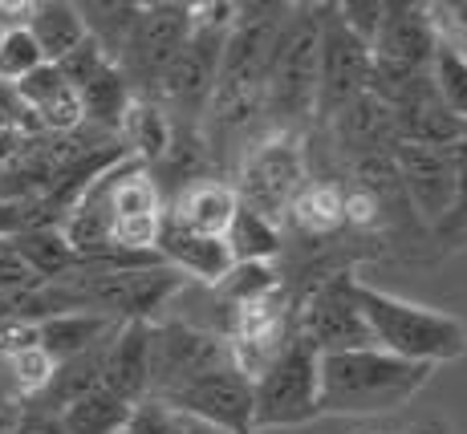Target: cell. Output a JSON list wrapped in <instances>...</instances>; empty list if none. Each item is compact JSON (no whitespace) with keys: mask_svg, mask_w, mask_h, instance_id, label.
<instances>
[{"mask_svg":"<svg viewBox=\"0 0 467 434\" xmlns=\"http://www.w3.org/2000/svg\"><path fill=\"white\" fill-rule=\"evenodd\" d=\"M305 183H309V162H305L301 134L268 130L240 155L232 191H236L240 207H248V212L265 215L273 223H285V215H289L293 199Z\"/></svg>","mask_w":467,"mask_h":434,"instance_id":"obj_5","label":"cell"},{"mask_svg":"<svg viewBox=\"0 0 467 434\" xmlns=\"http://www.w3.org/2000/svg\"><path fill=\"white\" fill-rule=\"evenodd\" d=\"M150 386V321H127L114 329L102 357V390L139 406Z\"/></svg>","mask_w":467,"mask_h":434,"instance_id":"obj_17","label":"cell"},{"mask_svg":"<svg viewBox=\"0 0 467 434\" xmlns=\"http://www.w3.org/2000/svg\"><path fill=\"white\" fill-rule=\"evenodd\" d=\"M374 57L370 45L358 41L337 21L334 5H321V57H317V119L329 122L349 98L370 89Z\"/></svg>","mask_w":467,"mask_h":434,"instance_id":"obj_11","label":"cell"},{"mask_svg":"<svg viewBox=\"0 0 467 434\" xmlns=\"http://www.w3.org/2000/svg\"><path fill=\"white\" fill-rule=\"evenodd\" d=\"M8 434H66V427H61V418L53 410H41V406L29 402L13 418V430H8Z\"/></svg>","mask_w":467,"mask_h":434,"instance_id":"obj_37","label":"cell"},{"mask_svg":"<svg viewBox=\"0 0 467 434\" xmlns=\"http://www.w3.org/2000/svg\"><path fill=\"white\" fill-rule=\"evenodd\" d=\"M25 33L37 41L45 66H57L66 53H74L78 45L89 37L82 13H78V5H66V0H41V5H29Z\"/></svg>","mask_w":467,"mask_h":434,"instance_id":"obj_23","label":"cell"},{"mask_svg":"<svg viewBox=\"0 0 467 434\" xmlns=\"http://www.w3.org/2000/svg\"><path fill=\"white\" fill-rule=\"evenodd\" d=\"M317 57H321V5H293V16L273 53L265 78L268 130L301 134L317 119Z\"/></svg>","mask_w":467,"mask_h":434,"instance_id":"obj_3","label":"cell"},{"mask_svg":"<svg viewBox=\"0 0 467 434\" xmlns=\"http://www.w3.org/2000/svg\"><path fill=\"white\" fill-rule=\"evenodd\" d=\"M317 349L293 333L285 349L253 377V422L260 430L305 427L317 418Z\"/></svg>","mask_w":467,"mask_h":434,"instance_id":"obj_6","label":"cell"},{"mask_svg":"<svg viewBox=\"0 0 467 434\" xmlns=\"http://www.w3.org/2000/svg\"><path fill=\"white\" fill-rule=\"evenodd\" d=\"M41 66H45V57H41L37 41H33L25 29H8L5 41H0V81H5V86H16V81H25Z\"/></svg>","mask_w":467,"mask_h":434,"instance_id":"obj_30","label":"cell"},{"mask_svg":"<svg viewBox=\"0 0 467 434\" xmlns=\"http://www.w3.org/2000/svg\"><path fill=\"white\" fill-rule=\"evenodd\" d=\"M155 256L163 260L171 273H179L183 280H200V284H208V288H215L232 268H236L228 243L220 236L187 232V228H179L175 220H163V228H159Z\"/></svg>","mask_w":467,"mask_h":434,"instance_id":"obj_16","label":"cell"},{"mask_svg":"<svg viewBox=\"0 0 467 434\" xmlns=\"http://www.w3.org/2000/svg\"><path fill=\"white\" fill-rule=\"evenodd\" d=\"M326 126L334 134V147L346 155V162L394 150V110L374 89H362L358 98H349Z\"/></svg>","mask_w":467,"mask_h":434,"instance_id":"obj_15","label":"cell"},{"mask_svg":"<svg viewBox=\"0 0 467 434\" xmlns=\"http://www.w3.org/2000/svg\"><path fill=\"white\" fill-rule=\"evenodd\" d=\"M334 13H337V21L346 25L358 41L370 45L374 33H379V25H382L386 0H346V5H334Z\"/></svg>","mask_w":467,"mask_h":434,"instance_id":"obj_34","label":"cell"},{"mask_svg":"<svg viewBox=\"0 0 467 434\" xmlns=\"http://www.w3.org/2000/svg\"><path fill=\"white\" fill-rule=\"evenodd\" d=\"M293 333L317 354H341V349H370V329L358 309V276L334 273L321 276L293 309Z\"/></svg>","mask_w":467,"mask_h":434,"instance_id":"obj_9","label":"cell"},{"mask_svg":"<svg viewBox=\"0 0 467 434\" xmlns=\"http://www.w3.org/2000/svg\"><path fill=\"white\" fill-rule=\"evenodd\" d=\"M171 139H175V122L167 119L163 106L150 102V98H134L127 119L119 126V142H122V150H127V159L147 170L159 167L163 155L171 150Z\"/></svg>","mask_w":467,"mask_h":434,"instance_id":"obj_22","label":"cell"},{"mask_svg":"<svg viewBox=\"0 0 467 434\" xmlns=\"http://www.w3.org/2000/svg\"><path fill=\"white\" fill-rule=\"evenodd\" d=\"M13 248L21 252V260L33 268L41 284H53V280L69 276L78 268V252L69 248L61 228H25L13 236Z\"/></svg>","mask_w":467,"mask_h":434,"instance_id":"obj_26","label":"cell"},{"mask_svg":"<svg viewBox=\"0 0 467 434\" xmlns=\"http://www.w3.org/2000/svg\"><path fill=\"white\" fill-rule=\"evenodd\" d=\"M163 406H171L183 418H195L212 430L223 434H256L253 422V377L228 361V366L212 369V374L195 377L179 394H171Z\"/></svg>","mask_w":467,"mask_h":434,"instance_id":"obj_12","label":"cell"},{"mask_svg":"<svg viewBox=\"0 0 467 434\" xmlns=\"http://www.w3.org/2000/svg\"><path fill=\"white\" fill-rule=\"evenodd\" d=\"M431 81H435V94L447 106V114L467 126V57L439 45L435 61H431Z\"/></svg>","mask_w":467,"mask_h":434,"instance_id":"obj_28","label":"cell"},{"mask_svg":"<svg viewBox=\"0 0 467 434\" xmlns=\"http://www.w3.org/2000/svg\"><path fill=\"white\" fill-rule=\"evenodd\" d=\"M228 341L223 333L200 329L192 321H150V386L147 398L167 402L195 377L228 366Z\"/></svg>","mask_w":467,"mask_h":434,"instance_id":"obj_8","label":"cell"},{"mask_svg":"<svg viewBox=\"0 0 467 434\" xmlns=\"http://www.w3.org/2000/svg\"><path fill=\"white\" fill-rule=\"evenodd\" d=\"M192 5H179V0H155V5H139L134 16V29L127 45H122L119 61L122 78L130 81L134 98H150L159 86V78L167 74V66L179 57V49L192 37Z\"/></svg>","mask_w":467,"mask_h":434,"instance_id":"obj_7","label":"cell"},{"mask_svg":"<svg viewBox=\"0 0 467 434\" xmlns=\"http://www.w3.org/2000/svg\"><path fill=\"white\" fill-rule=\"evenodd\" d=\"M0 130H16L25 134V139H37V122H33V114L21 106V98H16L13 86H5L0 81Z\"/></svg>","mask_w":467,"mask_h":434,"instance_id":"obj_35","label":"cell"},{"mask_svg":"<svg viewBox=\"0 0 467 434\" xmlns=\"http://www.w3.org/2000/svg\"><path fill=\"white\" fill-rule=\"evenodd\" d=\"M119 321L98 313H53L45 321L33 325V337H37V349L57 366V361L82 357L89 349H98L102 341L114 337Z\"/></svg>","mask_w":467,"mask_h":434,"instance_id":"obj_20","label":"cell"},{"mask_svg":"<svg viewBox=\"0 0 467 434\" xmlns=\"http://www.w3.org/2000/svg\"><path fill=\"white\" fill-rule=\"evenodd\" d=\"M455 155V207L439 232H467V139L451 150Z\"/></svg>","mask_w":467,"mask_h":434,"instance_id":"obj_36","label":"cell"},{"mask_svg":"<svg viewBox=\"0 0 467 434\" xmlns=\"http://www.w3.org/2000/svg\"><path fill=\"white\" fill-rule=\"evenodd\" d=\"M223 243H228L236 264H273L285 248V228L265 220V215L248 212V207H236L228 232H223Z\"/></svg>","mask_w":467,"mask_h":434,"instance_id":"obj_25","label":"cell"},{"mask_svg":"<svg viewBox=\"0 0 467 434\" xmlns=\"http://www.w3.org/2000/svg\"><path fill=\"white\" fill-rule=\"evenodd\" d=\"M240 5H192V37L179 49V57L167 66V74L159 78L150 102H159L167 110V119L175 126H192L200 130V119L212 102L215 78H220V61H223V37H228L232 21H236Z\"/></svg>","mask_w":467,"mask_h":434,"instance_id":"obj_4","label":"cell"},{"mask_svg":"<svg viewBox=\"0 0 467 434\" xmlns=\"http://www.w3.org/2000/svg\"><path fill=\"white\" fill-rule=\"evenodd\" d=\"M358 309L370 329V341L390 357L435 369L467 354V325L455 313L402 301V296L382 293L362 280H358Z\"/></svg>","mask_w":467,"mask_h":434,"instance_id":"obj_2","label":"cell"},{"mask_svg":"<svg viewBox=\"0 0 467 434\" xmlns=\"http://www.w3.org/2000/svg\"><path fill=\"white\" fill-rule=\"evenodd\" d=\"M66 434H122L130 418V402L114 398L110 390H94L86 398H78L74 406L57 414Z\"/></svg>","mask_w":467,"mask_h":434,"instance_id":"obj_27","label":"cell"},{"mask_svg":"<svg viewBox=\"0 0 467 434\" xmlns=\"http://www.w3.org/2000/svg\"><path fill=\"white\" fill-rule=\"evenodd\" d=\"M439 37L427 5H386L382 25L370 41L374 74L370 78H415L431 74Z\"/></svg>","mask_w":467,"mask_h":434,"instance_id":"obj_13","label":"cell"},{"mask_svg":"<svg viewBox=\"0 0 467 434\" xmlns=\"http://www.w3.org/2000/svg\"><path fill=\"white\" fill-rule=\"evenodd\" d=\"M435 37L443 49L467 57V0H443V5H427Z\"/></svg>","mask_w":467,"mask_h":434,"instance_id":"obj_31","label":"cell"},{"mask_svg":"<svg viewBox=\"0 0 467 434\" xmlns=\"http://www.w3.org/2000/svg\"><path fill=\"white\" fill-rule=\"evenodd\" d=\"M78 98H82V119L94 126V130L119 139V126H122V119H127V110L134 102V89H130V81L122 78V69L110 61L102 74L89 78L86 86L78 89Z\"/></svg>","mask_w":467,"mask_h":434,"instance_id":"obj_24","label":"cell"},{"mask_svg":"<svg viewBox=\"0 0 467 434\" xmlns=\"http://www.w3.org/2000/svg\"><path fill=\"white\" fill-rule=\"evenodd\" d=\"M435 369L370 349H341L317 357V418H366L399 410L431 382Z\"/></svg>","mask_w":467,"mask_h":434,"instance_id":"obj_1","label":"cell"},{"mask_svg":"<svg viewBox=\"0 0 467 434\" xmlns=\"http://www.w3.org/2000/svg\"><path fill=\"white\" fill-rule=\"evenodd\" d=\"M285 223H289L301 240H313V243L334 240L337 232H346V187H337V183H305L297 191V199H293Z\"/></svg>","mask_w":467,"mask_h":434,"instance_id":"obj_21","label":"cell"},{"mask_svg":"<svg viewBox=\"0 0 467 434\" xmlns=\"http://www.w3.org/2000/svg\"><path fill=\"white\" fill-rule=\"evenodd\" d=\"M236 207H240V199L232 191L228 179H195V183L179 187V195L171 199L167 220H175L187 232H200V236L223 240Z\"/></svg>","mask_w":467,"mask_h":434,"instance_id":"obj_19","label":"cell"},{"mask_svg":"<svg viewBox=\"0 0 467 434\" xmlns=\"http://www.w3.org/2000/svg\"><path fill=\"white\" fill-rule=\"evenodd\" d=\"M215 288H220V293L228 296V305L236 309V305H256V301L276 296L281 293V276H276L273 264H236Z\"/></svg>","mask_w":467,"mask_h":434,"instance_id":"obj_29","label":"cell"},{"mask_svg":"<svg viewBox=\"0 0 467 434\" xmlns=\"http://www.w3.org/2000/svg\"><path fill=\"white\" fill-rule=\"evenodd\" d=\"M13 89H16L25 110L33 114V122H37L41 134H74L86 126L82 98H78V89L57 74V66L33 69V74L25 81H16Z\"/></svg>","mask_w":467,"mask_h":434,"instance_id":"obj_18","label":"cell"},{"mask_svg":"<svg viewBox=\"0 0 467 434\" xmlns=\"http://www.w3.org/2000/svg\"><path fill=\"white\" fill-rule=\"evenodd\" d=\"M451 150L394 142V167H399L402 195H407L410 215L423 228H443L455 207V155Z\"/></svg>","mask_w":467,"mask_h":434,"instance_id":"obj_14","label":"cell"},{"mask_svg":"<svg viewBox=\"0 0 467 434\" xmlns=\"http://www.w3.org/2000/svg\"><path fill=\"white\" fill-rule=\"evenodd\" d=\"M5 33H8V29H5V25H0V41H5Z\"/></svg>","mask_w":467,"mask_h":434,"instance_id":"obj_38","label":"cell"},{"mask_svg":"<svg viewBox=\"0 0 467 434\" xmlns=\"http://www.w3.org/2000/svg\"><path fill=\"white\" fill-rule=\"evenodd\" d=\"M122 434H183V418L171 406L155 402V398H142L139 406H130V418Z\"/></svg>","mask_w":467,"mask_h":434,"instance_id":"obj_32","label":"cell"},{"mask_svg":"<svg viewBox=\"0 0 467 434\" xmlns=\"http://www.w3.org/2000/svg\"><path fill=\"white\" fill-rule=\"evenodd\" d=\"M106 66H110V57L102 53V45H98L94 37H86L74 53H66V57L57 61V74L66 78L74 89H82L86 81H89V78H98Z\"/></svg>","mask_w":467,"mask_h":434,"instance_id":"obj_33","label":"cell"},{"mask_svg":"<svg viewBox=\"0 0 467 434\" xmlns=\"http://www.w3.org/2000/svg\"><path fill=\"white\" fill-rule=\"evenodd\" d=\"M163 220H167V199L159 179L130 159L119 162L110 170V248L155 252Z\"/></svg>","mask_w":467,"mask_h":434,"instance_id":"obj_10","label":"cell"}]
</instances>
